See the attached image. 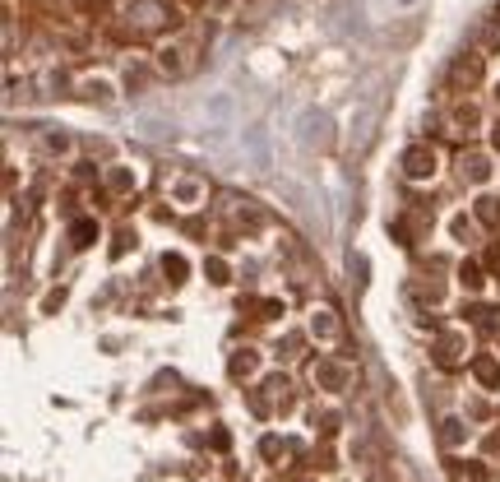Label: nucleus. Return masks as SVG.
<instances>
[{"label":"nucleus","mask_w":500,"mask_h":482,"mask_svg":"<svg viewBox=\"0 0 500 482\" xmlns=\"http://www.w3.org/2000/svg\"><path fill=\"white\" fill-rule=\"evenodd\" d=\"M315 334H320V338H333V334H338V325L329 320V311H320V315H315Z\"/></svg>","instance_id":"39448f33"},{"label":"nucleus","mask_w":500,"mask_h":482,"mask_svg":"<svg viewBox=\"0 0 500 482\" xmlns=\"http://www.w3.org/2000/svg\"><path fill=\"white\" fill-rule=\"evenodd\" d=\"M209 279H213V283H227V269H222V260H209Z\"/></svg>","instance_id":"1a4fd4ad"},{"label":"nucleus","mask_w":500,"mask_h":482,"mask_svg":"<svg viewBox=\"0 0 500 482\" xmlns=\"http://www.w3.org/2000/svg\"><path fill=\"white\" fill-rule=\"evenodd\" d=\"M463 172H468L473 181H482V177H487V167H482V158H463Z\"/></svg>","instance_id":"423d86ee"},{"label":"nucleus","mask_w":500,"mask_h":482,"mask_svg":"<svg viewBox=\"0 0 500 482\" xmlns=\"http://www.w3.org/2000/svg\"><path fill=\"white\" fill-rule=\"evenodd\" d=\"M130 19H139V28H144V33H153V28H162V23L172 19V14H167L162 0H134Z\"/></svg>","instance_id":"f257e3e1"},{"label":"nucleus","mask_w":500,"mask_h":482,"mask_svg":"<svg viewBox=\"0 0 500 482\" xmlns=\"http://www.w3.org/2000/svg\"><path fill=\"white\" fill-rule=\"evenodd\" d=\"M463 283H468V288H477V283H482V274H477V265H463Z\"/></svg>","instance_id":"f8f14e48"},{"label":"nucleus","mask_w":500,"mask_h":482,"mask_svg":"<svg viewBox=\"0 0 500 482\" xmlns=\"http://www.w3.org/2000/svg\"><path fill=\"white\" fill-rule=\"evenodd\" d=\"M473 371L482 376V385H496V376H500V367L491 357H477V362H473Z\"/></svg>","instance_id":"20e7f679"},{"label":"nucleus","mask_w":500,"mask_h":482,"mask_svg":"<svg viewBox=\"0 0 500 482\" xmlns=\"http://www.w3.org/2000/svg\"><path fill=\"white\" fill-rule=\"evenodd\" d=\"M89 236H93V223H79V227H75V241H79V246H89Z\"/></svg>","instance_id":"9b49d317"},{"label":"nucleus","mask_w":500,"mask_h":482,"mask_svg":"<svg viewBox=\"0 0 500 482\" xmlns=\"http://www.w3.org/2000/svg\"><path fill=\"white\" fill-rule=\"evenodd\" d=\"M167 274H172V283H177L181 274H186V260H181V255H167Z\"/></svg>","instance_id":"6e6552de"},{"label":"nucleus","mask_w":500,"mask_h":482,"mask_svg":"<svg viewBox=\"0 0 500 482\" xmlns=\"http://www.w3.org/2000/svg\"><path fill=\"white\" fill-rule=\"evenodd\" d=\"M403 167H408V177H431V172H435V153H431V148H408V153H403Z\"/></svg>","instance_id":"7ed1b4c3"},{"label":"nucleus","mask_w":500,"mask_h":482,"mask_svg":"<svg viewBox=\"0 0 500 482\" xmlns=\"http://www.w3.org/2000/svg\"><path fill=\"white\" fill-rule=\"evenodd\" d=\"M444 440H449V445H454V440H463V426H459V422H444Z\"/></svg>","instance_id":"9d476101"},{"label":"nucleus","mask_w":500,"mask_h":482,"mask_svg":"<svg viewBox=\"0 0 500 482\" xmlns=\"http://www.w3.org/2000/svg\"><path fill=\"white\" fill-rule=\"evenodd\" d=\"M315 381H320L324 390H347V381H352V371H347L343 362H329V357H320V362H315Z\"/></svg>","instance_id":"f03ea898"},{"label":"nucleus","mask_w":500,"mask_h":482,"mask_svg":"<svg viewBox=\"0 0 500 482\" xmlns=\"http://www.w3.org/2000/svg\"><path fill=\"white\" fill-rule=\"evenodd\" d=\"M245 371H255V353H245V357L232 362V376H245Z\"/></svg>","instance_id":"0eeeda50"}]
</instances>
